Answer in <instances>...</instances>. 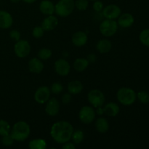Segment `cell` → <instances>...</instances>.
Listing matches in <instances>:
<instances>
[{
    "mask_svg": "<svg viewBox=\"0 0 149 149\" xmlns=\"http://www.w3.org/2000/svg\"><path fill=\"white\" fill-rule=\"evenodd\" d=\"M74 127L67 121H58L52 125L50 135L58 144H63L71 139Z\"/></svg>",
    "mask_w": 149,
    "mask_h": 149,
    "instance_id": "cell-1",
    "label": "cell"
},
{
    "mask_svg": "<svg viewBox=\"0 0 149 149\" xmlns=\"http://www.w3.org/2000/svg\"><path fill=\"white\" fill-rule=\"evenodd\" d=\"M31 134L30 125L25 121H18L13 125L10 130V135L15 141L23 142Z\"/></svg>",
    "mask_w": 149,
    "mask_h": 149,
    "instance_id": "cell-2",
    "label": "cell"
},
{
    "mask_svg": "<svg viewBox=\"0 0 149 149\" xmlns=\"http://www.w3.org/2000/svg\"><path fill=\"white\" fill-rule=\"evenodd\" d=\"M116 98L119 103L125 106L134 104L137 100V93L130 87H121L116 93Z\"/></svg>",
    "mask_w": 149,
    "mask_h": 149,
    "instance_id": "cell-3",
    "label": "cell"
},
{
    "mask_svg": "<svg viewBox=\"0 0 149 149\" xmlns=\"http://www.w3.org/2000/svg\"><path fill=\"white\" fill-rule=\"evenodd\" d=\"M74 9V0H59L55 4V13L61 17H66L71 15Z\"/></svg>",
    "mask_w": 149,
    "mask_h": 149,
    "instance_id": "cell-4",
    "label": "cell"
},
{
    "mask_svg": "<svg viewBox=\"0 0 149 149\" xmlns=\"http://www.w3.org/2000/svg\"><path fill=\"white\" fill-rule=\"evenodd\" d=\"M119 29L117 21L111 19H106L102 20L99 26V31L100 33L105 37H111L115 35Z\"/></svg>",
    "mask_w": 149,
    "mask_h": 149,
    "instance_id": "cell-5",
    "label": "cell"
},
{
    "mask_svg": "<svg viewBox=\"0 0 149 149\" xmlns=\"http://www.w3.org/2000/svg\"><path fill=\"white\" fill-rule=\"evenodd\" d=\"M87 100L89 103L95 109L102 107L106 102V97L101 90L98 89H93L87 94Z\"/></svg>",
    "mask_w": 149,
    "mask_h": 149,
    "instance_id": "cell-6",
    "label": "cell"
},
{
    "mask_svg": "<svg viewBox=\"0 0 149 149\" xmlns=\"http://www.w3.org/2000/svg\"><path fill=\"white\" fill-rule=\"evenodd\" d=\"M95 117L96 111L91 106H84L79 111V119L85 125H90L94 122Z\"/></svg>",
    "mask_w": 149,
    "mask_h": 149,
    "instance_id": "cell-7",
    "label": "cell"
},
{
    "mask_svg": "<svg viewBox=\"0 0 149 149\" xmlns=\"http://www.w3.org/2000/svg\"><path fill=\"white\" fill-rule=\"evenodd\" d=\"M31 47L28 41L20 39L14 45V52L19 58H25L30 54Z\"/></svg>",
    "mask_w": 149,
    "mask_h": 149,
    "instance_id": "cell-8",
    "label": "cell"
},
{
    "mask_svg": "<svg viewBox=\"0 0 149 149\" xmlns=\"http://www.w3.org/2000/svg\"><path fill=\"white\" fill-rule=\"evenodd\" d=\"M50 88L47 86H41L38 87L34 93L35 101L39 104H45L47 100L50 98Z\"/></svg>",
    "mask_w": 149,
    "mask_h": 149,
    "instance_id": "cell-9",
    "label": "cell"
},
{
    "mask_svg": "<svg viewBox=\"0 0 149 149\" xmlns=\"http://www.w3.org/2000/svg\"><path fill=\"white\" fill-rule=\"evenodd\" d=\"M102 15L106 19L116 20L122 14V10L115 4H110L103 7L101 12Z\"/></svg>",
    "mask_w": 149,
    "mask_h": 149,
    "instance_id": "cell-10",
    "label": "cell"
},
{
    "mask_svg": "<svg viewBox=\"0 0 149 149\" xmlns=\"http://www.w3.org/2000/svg\"><path fill=\"white\" fill-rule=\"evenodd\" d=\"M54 68L56 74L61 77H66L71 71L70 63L64 58L57 60L54 63Z\"/></svg>",
    "mask_w": 149,
    "mask_h": 149,
    "instance_id": "cell-11",
    "label": "cell"
},
{
    "mask_svg": "<svg viewBox=\"0 0 149 149\" xmlns=\"http://www.w3.org/2000/svg\"><path fill=\"white\" fill-rule=\"evenodd\" d=\"M61 109L60 103L55 97H51L46 103L45 106V113L49 116H56L58 114Z\"/></svg>",
    "mask_w": 149,
    "mask_h": 149,
    "instance_id": "cell-12",
    "label": "cell"
},
{
    "mask_svg": "<svg viewBox=\"0 0 149 149\" xmlns=\"http://www.w3.org/2000/svg\"><path fill=\"white\" fill-rule=\"evenodd\" d=\"M87 41H88V36L87 33L83 31H78L75 32L71 37V42L73 45L77 47H81L84 46L87 43Z\"/></svg>",
    "mask_w": 149,
    "mask_h": 149,
    "instance_id": "cell-13",
    "label": "cell"
},
{
    "mask_svg": "<svg viewBox=\"0 0 149 149\" xmlns=\"http://www.w3.org/2000/svg\"><path fill=\"white\" fill-rule=\"evenodd\" d=\"M28 68L31 73L39 74L43 71L45 65L42 60L39 58H33L28 63Z\"/></svg>",
    "mask_w": 149,
    "mask_h": 149,
    "instance_id": "cell-14",
    "label": "cell"
},
{
    "mask_svg": "<svg viewBox=\"0 0 149 149\" xmlns=\"http://www.w3.org/2000/svg\"><path fill=\"white\" fill-rule=\"evenodd\" d=\"M58 26V19L56 16L51 15H47L42 20L41 26L45 31H50L56 29Z\"/></svg>",
    "mask_w": 149,
    "mask_h": 149,
    "instance_id": "cell-15",
    "label": "cell"
},
{
    "mask_svg": "<svg viewBox=\"0 0 149 149\" xmlns=\"http://www.w3.org/2000/svg\"><path fill=\"white\" fill-rule=\"evenodd\" d=\"M117 23L119 26L123 29H127L131 27L135 23V17L130 13H123L119 15L118 17Z\"/></svg>",
    "mask_w": 149,
    "mask_h": 149,
    "instance_id": "cell-16",
    "label": "cell"
},
{
    "mask_svg": "<svg viewBox=\"0 0 149 149\" xmlns=\"http://www.w3.org/2000/svg\"><path fill=\"white\" fill-rule=\"evenodd\" d=\"M13 24V17L10 13L0 10V29H8Z\"/></svg>",
    "mask_w": 149,
    "mask_h": 149,
    "instance_id": "cell-17",
    "label": "cell"
},
{
    "mask_svg": "<svg viewBox=\"0 0 149 149\" xmlns=\"http://www.w3.org/2000/svg\"><path fill=\"white\" fill-rule=\"evenodd\" d=\"M103 113L110 117H115L120 112V107L114 102H109L106 103L103 109Z\"/></svg>",
    "mask_w": 149,
    "mask_h": 149,
    "instance_id": "cell-18",
    "label": "cell"
},
{
    "mask_svg": "<svg viewBox=\"0 0 149 149\" xmlns=\"http://www.w3.org/2000/svg\"><path fill=\"white\" fill-rule=\"evenodd\" d=\"M39 10L45 15H51L55 13V4L50 0H42L39 4Z\"/></svg>",
    "mask_w": 149,
    "mask_h": 149,
    "instance_id": "cell-19",
    "label": "cell"
},
{
    "mask_svg": "<svg viewBox=\"0 0 149 149\" xmlns=\"http://www.w3.org/2000/svg\"><path fill=\"white\" fill-rule=\"evenodd\" d=\"M95 127L96 130L99 133L105 134L109 130V122L106 118L101 116V117H99L96 119Z\"/></svg>",
    "mask_w": 149,
    "mask_h": 149,
    "instance_id": "cell-20",
    "label": "cell"
},
{
    "mask_svg": "<svg viewBox=\"0 0 149 149\" xmlns=\"http://www.w3.org/2000/svg\"><path fill=\"white\" fill-rule=\"evenodd\" d=\"M96 49L101 54L108 53L112 49L111 42L107 39H100L96 44Z\"/></svg>",
    "mask_w": 149,
    "mask_h": 149,
    "instance_id": "cell-21",
    "label": "cell"
},
{
    "mask_svg": "<svg viewBox=\"0 0 149 149\" xmlns=\"http://www.w3.org/2000/svg\"><path fill=\"white\" fill-rule=\"evenodd\" d=\"M84 89L83 84L79 80H73L68 82L67 85V90L71 95H78L82 92Z\"/></svg>",
    "mask_w": 149,
    "mask_h": 149,
    "instance_id": "cell-22",
    "label": "cell"
},
{
    "mask_svg": "<svg viewBox=\"0 0 149 149\" xmlns=\"http://www.w3.org/2000/svg\"><path fill=\"white\" fill-rule=\"evenodd\" d=\"M89 65H90V63L88 62L87 58H79L74 61V63H73V67L77 72H83L87 69Z\"/></svg>",
    "mask_w": 149,
    "mask_h": 149,
    "instance_id": "cell-23",
    "label": "cell"
},
{
    "mask_svg": "<svg viewBox=\"0 0 149 149\" xmlns=\"http://www.w3.org/2000/svg\"><path fill=\"white\" fill-rule=\"evenodd\" d=\"M47 146V141L42 138L33 139L29 143V148L30 149H46Z\"/></svg>",
    "mask_w": 149,
    "mask_h": 149,
    "instance_id": "cell-24",
    "label": "cell"
},
{
    "mask_svg": "<svg viewBox=\"0 0 149 149\" xmlns=\"http://www.w3.org/2000/svg\"><path fill=\"white\" fill-rule=\"evenodd\" d=\"M84 139V133L82 130H74L72 134V136H71V139L72 140L73 143H74L75 145H79L81 143H82V141Z\"/></svg>",
    "mask_w": 149,
    "mask_h": 149,
    "instance_id": "cell-25",
    "label": "cell"
},
{
    "mask_svg": "<svg viewBox=\"0 0 149 149\" xmlns=\"http://www.w3.org/2000/svg\"><path fill=\"white\" fill-rule=\"evenodd\" d=\"M11 130V127L9 122L4 119H0V136L9 135Z\"/></svg>",
    "mask_w": 149,
    "mask_h": 149,
    "instance_id": "cell-26",
    "label": "cell"
},
{
    "mask_svg": "<svg viewBox=\"0 0 149 149\" xmlns=\"http://www.w3.org/2000/svg\"><path fill=\"white\" fill-rule=\"evenodd\" d=\"M52 50L49 48L44 47L39 50L37 53V57L42 61H47L52 57Z\"/></svg>",
    "mask_w": 149,
    "mask_h": 149,
    "instance_id": "cell-27",
    "label": "cell"
},
{
    "mask_svg": "<svg viewBox=\"0 0 149 149\" xmlns=\"http://www.w3.org/2000/svg\"><path fill=\"white\" fill-rule=\"evenodd\" d=\"M139 40L143 45L149 47V29H143L140 33Z\"/></svg>",
    "mask_w": 149,
    "mask_h": 149,
    "instance_id": "cell-28",
    "label": "cell"
},
{
    "mask_svg": "<svg viewBox=\"0 0 149 149\" xmlns=\"http://www.w3.org/2000/svg\"><path fill=\"white\" fill-rule=\"evenodd\" d=\"M137 99H138L142 104H148L149 103V93L146 91L141 90L137 93Z\"/></svg>",
    "mask_w": 149,
    "mask_h": 149,
    "instance_id": "cell-29",
    "label": "cell"
},
{
    "mask_svg": "<svg viewBox=\"0 0 149 149\" xmlns=\"http://www.w3.org/2000/svg\"><path fill=\"white\" fill-rule=\"evenodd\" d=\"M75 8L79 11H85L89 7V0H76Z\"/></svg>",
    "mask_w": 149,
    "mask_h": 149,
    "instance_id": "cell-30",
    "label": "cell"
},
{
    "mask_svg": "<svg viewBox=\"0 0 149 149\" xmlns=\"http://www.w3.org/2000/svg\"><path fill=\"white\" fill-rule=\"evenodd\" d=\"M45 31L44 30L43 28L41 26H36L32 30V36L35 38V39H41L43 37L44 34H45Z\"/></svg>",
    "mask_w": 149,
    "mask_h": 149,
    "instance_id": "cell-31",
    "label": "cell"
},
{
    "mask_svg": "<svg viewBox=\"0 0 149 149\" xmlns=\"http://www.w3.org/2000/svg\"><path fill=\"white\" fill-rule=\"evenodd\" d=\"M63 90V84L61 82H54L53 84L51 85L50 91L51 93H53L55 95H58L60 93H62Z\"/></svg>",
    "mask_w": 149,
    "mask_h": 149,
    "instance_id": "cell-32",
    "label": "cell"
},
{
    "mask_svg": "<svg viewBox=\"0 0 149 149\" xmlns=\"http://www.w3.org/2000/svg\"><path fill=\"white\" fill-rule=\"evenodd\" d=\"M15 142V140L13 139V137L11 136L10 133L9 135H4L1 137V143L4 146H12Z\"/></svg>",
    "mask_w": 149,
    "mask_h": 149,
    "instance_id": "cell-33",
    "label": "cell"
},
{
    "mask_svg": "<svg viewBox=\"0 0 149 149\" xmlns=\"http://www.w3.org/2000/svg\"><path fill=\"white\" fill-rule=\"evenodd\" d=\"M9 36H10V39H12L14 42H17L20 39H21V34H20V32L19 31L16 30V29H13V30L10 31V33H9Z\"/></svg>",
    "mask_w": 149,
    "mask_h": 149,
    "instance_id": "cell-34",
    "label": "cell"
},
{
    "mask_svg": "<svg viewBox=\"0 0 149 149\" xmlns=\"http://www.w3.org/2000/svg\"><path fill=\"white\" fill-rule=\"evenodd\" d=\"M104 5H103V1H101L100 0H97V1H95L93 3V8L94 10V11L95 13H101L102 10H103Z\"/></svg>",
    "mask_w": 149,
    "mask_h": 149,
    "instance_id": "cell-35",
    "label": "cell"
},
{
    "mask_svg": "<svg viewBox=\"0 0 149 149\" xmlns=\"http://www.w3.org/2000/svg\"><path fill=\"white\" fill-rule=\"evenodd\" d=\"M71 101H72V95H71V93H64L61 97V102H62L63 104L68 105L71 103Z\"/></svg>",
    "mask_w": 149,
    "mask_h": 149,
    "instance_id": "cell-36",
    "label": "cell"
},
{
    "mask_svg": "<svg viewBox=\"0 0 149 149\" xmlns=\"http://www.w3.org/2000/svg\"><path fill=\"white\" fill-rule=\"evenodd\" d=\"M62 148L63 149H75L76 145L74 143H71V142H69V141H68V142L62 144Z\"/></svg>",
    "mask_w": 149,
    "mask_h": 149,
    "instance_id": "cell-37",
    "label": "cell"
},
{
    "mask_svg": "<svg viewBox=\"0 0 149 149\" xmlns=\"http://www.w3.org/2000/svg\"><path fill=\"white\" fill-rule=\"evenodd\" d=\"M87 59L90 63H93L95 62L96 60H97V56H96L95 54L90 53L87 55Z\"/></svg>",
    "mask_w": 149,
    "mask_h": 149,
    "instance_id": "cell-38",
    "label": "cell"
},
{
    "mask_svg": "<svg viewBox=\"0 0 149 149\" xmlns=\"http://www.w3.org/2000/svg\"><path fill=\"white\" fill-rule=\"evenodd\" d=\"M22 1H23L26 4H33V3H34L37 0H22Z\"/></svg>",
    "mask_w": 149,
    "mask_h": 149,
    "instance_id": "cell-39",
    "label": "cell"
},
{
    "mask_svg": "<svg viewBox=\"0 0 149 149\" xmlns=\"http://www.w3.org/2000/svg\"><path fill=\"white\" fill-rule=\"evenodd\" d=\"M10 1H11L12 3H13V4H17V3H19L20 1H22V0H10Z\"/></svg>",
    "mask_w": 149,
    "mask_h": 149,
    "instance_id": "cell-40",
    "label": "cell"
},
{
    "mask_svg": "<svg viewBox=\"0 0 149 149\" xmlns=\"http://www.w3.org/2000/svg\"><path fill=\"white\" fill-rule=\"evenodd\" d=\"M89 1H97V0H89Z\"/></svg>",
    "mask_w": 149,
    "mask_h": 149,
    "instance_id": "cell-41",
    "label": "cell"
}]
</instances>
